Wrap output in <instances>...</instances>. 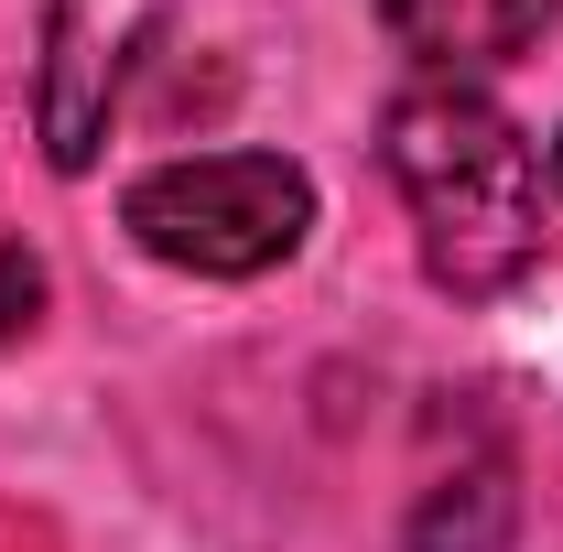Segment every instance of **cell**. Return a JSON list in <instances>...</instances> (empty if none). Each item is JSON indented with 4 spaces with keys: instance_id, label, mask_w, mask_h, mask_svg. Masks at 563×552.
<instances>
[{
    "instance_id": "6da1fadb",
    "label": "cell",
    "mask_w": 563,
    "mask_h": 552,
    "mask_svg": "<svg viewBox=\"0 0 563 552\" xmlns=\"http://www.w3.org/2000/svg\"><path fill=\"white\" fill-rule=\"evenodd\" d=\"M379 163L401 185V217H412V250L433 292L455 303H498L520 292L531 261H542V217H553V163L531 152V131L498 109L488 87H444L422 76L390 98L379 120Z\"/></svg>"
},
{
    "instance_id": "7a4b0ae2",
    "label": "cell",
    "mask_w": 563,
    "mask_h": 552,
    "mask_svg": "<svg viewBox=\"0 0 563 552\" xmlns=\"http://www.w3.org/2000/svg\"><path fill=\"white\" fill-rule=\"evenodd\" d=\"M120 228L163 272L196 281H250L282 272L303 239H314V174L292 152H196V163H152L131 196H120Z\"/></svg>"
},
{
    "instance_id": "3957f363",
    "label": "cell",
    "mask_w": 563,
    "mask_h": 552,
    "mask_svg": "<svg viewBox=\"0 0 563 552\" xmlns=\"http://www.w3.org/2000/svg\"><path fill=\"white\" fill-rule=\"evenodd\" d=\"M163 22H174V0H55L44 11V98H33V120H44L55 174L98 163V141L120 120L141 55L163 44Z\"/></svg>"
},
{
    "instance_id": "277c9868",
    "label": "cell",
    "mask_w": 563,
    "mask_h": 552,
    "mask_svg": "<svg viewBox=\"0 0 563 552\" xmlns=\"http://www.w3.org/2000/svg\"><path fill=\"white\" fill-rule=\"evenodd\" d=\"M553 11L563 0H379L390 44H401L422 76H444V87H477V76H498L509 55H531V44L553 33Z\"/></svg>"
},
{
    "instance_id": "5b68a950",
    "label": "cell",
    "mask_w": 563,
    "mask_h": 552,
    "mask_svg": "<svg viewBox=\"0 0 563 552\" xmlns=\"http://www.w3.org/2000/svg\"><path fill=\"white\" fill-rule=\"evenodd\" d=\"M553 207H563V131H553Z\"/></svg>"
}]
</instances>
